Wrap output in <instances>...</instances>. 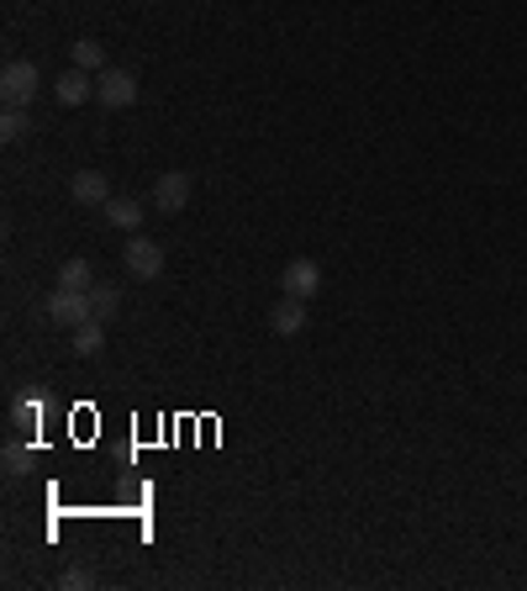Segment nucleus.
I'll use <instances>...</instances> for the list:
<instances>
[{
    "mask_svg": "<svg viewBox=\"0 0 527 591\" xmlns=\"http://www.w3.org/2000/svg\"><path fill=\"white\" fill-rule=\"evenodd\" d=\"M37 85H43V74H37V63H27V59L0 69V101H5V106H32Z\"/></svg>",
    "mask_w": 527,
    "mask_h": 591,
    "instance_id": "nucleus-1",
    "label": "nucleus"
},
{
    "mask_svg": "<svg viewBox=\"0 0 527 591\" xmlns=\"http://www.w3.org/2000/svg\"><path fill=\"white\" fill-rule=\"evenodd\" d=\"M95 101H101L106 112L132 106V101H138V74H132V69H101V74H95Z\"/></svg>",
    "mask_w": 527,
    "mask_h": 591,
    "instance_id": "nucleus-2",
    "label": "nucleus"
},
{
    "mask_svg": "<svg viewBox=\"0 0 527 591\" xmlns=\"http://www.w3.org/2000/svg\"><path fill=\"white\" fill-rule=\"evenodd\" d=\"M121 265H127V275H138V280H159V275H164V248H159L153 237L132 233L127 248H121Z\"/></svg>",
    "mask_w": 527,
    "mask_h": 591,
    "instance_id": "nucleus-3",
    "label": "nucleus"
},
{
    "mask_svg": "<svg viewBox=\"0 0 527 591\" xmlns=\"http://www.w3.org/2000/svg\"><path fill=\"white\" fill-rule=\"evenodd\" d=\"M43 317L54 327H80V323H90V291H54L48 301H43Z\"/></svg>",
    "mask_w": 527,
    "mask_h": 591,
    "instance_id": "nucleus-4",
    "label": "nucleus"
},
{
    "mask_svg": "<svg viewBox=\"0 0 527 591\" xmlns=\"http://www.w3.org/2000/svg\"><path fill=\"white\" fill-rule=\"evenodd\" d=\"M323 291V265L317 259H291L280 269V296H295V301H312Z\"/></svg>",
    "mask_w": 527,
    "mask_h": 591,
    "instance_id": "nucleus-5",
    "label": "nucleus"
},
{
    "mask_svg": "<svg viewBox=\"0 0 527 591\" xmlns=\"http://www.w3.org/2000/svg\"><path fill=\"white\" fill-rule=\"evenodd\" d=\"M185 201H190V175H185V170L159 175V185H153V207H159V217H175V211H185Z\"/></svg>",
    "mask_w": 527,
    "mask_h": 591,
    "instance_id": "nucleus-6",
    "label": "nucleus"
},
{
    "mask_svg": "<svg viewBox=\"0 0 527 591\" xmlns=\"http://www.w3.org/2000/svg\"><path fill=\"white\" fill-rule=\"evenodd\" d=\"M69 196H74L80 207H106V201H112V190H106V175H101V170H80V175L69 179Z\"/></svg>",
    "mask_w": 527,
    "mask_h": 591,
    "instance_id": "nucleus-7",
    "label": "nucleus"
},
{
    "mask_svg": "<svg viewBox=\"0 0 527 591\" xmlns=\"http://www.w3.org/2000/svg\"><path fill=\"white\" fill-rule=\"evenodd\" d=\"M54 95H59V106H80L95 95V80H90V69H63L59 80H54Z\"/></svg>",
    "mask_w": 527,
    "mask_h": 591,
    "instance_id": "nucleus-8",
    "label": "nucleus"
},
{
    "mask_svg": "<svg viewBox=\"0 0 527 591\" xmlns=\"http://www.w3.org/2000/svg\"><path fill=\"white\" fill-rule=\"evenodd\" d=\"M269 327H274L280 338H295V333L306 327V301H295V296H280V301H274V312H269Z\"/></svg>",
    "mask_w": 527,
    "mask_h": 591,
    "instance_id": "nucleus-9",
    "label": "nucleus"
},
{
    "mask_svg": "<svg viewBox=\"0 0 527 591\" xmlns=\"http://www.w3.org/2000/svg\"><path fill=\"white\" fill-rule=\"evenodd\" d=\"M106 222H112V228H121V233H138V228H143V201H132V196H112V201H106Z\"/></svg>",
    "mask_w": 527,
    "mask_h": 591,
    "instance_id": "nucleus-10",
    "label": "nucleus"
},
{
    "mask_svg": "<svg viewBox=\"0 0 527 591\" xmlns=\"http://www.w3.org/2000/svg\"><path fill=\"white\" fill-rule=\"evenodd\" d=\"M0 460H5V475H11V480H22V475H32V443L22 439V433H11L5 449H0Z\"/></svg>",
    "mask_w": 527,
    "mask_h": 591,
    "instance_id": "nucleus-11",
    "label": "nucleus"
},
{
    "mask_svg": "<svg viewBox=\"0 0 527 591\" xmlns=\"http://www.w3.org/2000/svg\"><path fill=\"white\" fill-rule=\"evenodd\" d=\"M69 333H74L69 344H74V355H80V359H90V355H101V349H106V323H95V317L80 323V327H69Z\"/></svg>",
    "mask_w": 527,
    "mask_h": 591,
    "instance_id": "nucleus-12",
    "label": "nucleus"
},
{
    "mask_svg": "<svg viewBox=\"0 0 527 591\" xmlns=\"http://www.w3.org/2000/svg\"><path fill=\"white\" fill-rule=\"evenodd\" d=\"M37 422H43V402L37 396H11V428L16 433H37Z\"/></svg>",
    "mask_w": 527,
    "mask_h": 591,
    "instance_id": "nucleus-13",
    "label": "nucleus"
},
{
    "mask_svg": "<svg viewBox=\"0 0 527 591\" xmlns=\"http://www.w3.org/2000/svg\"><path fill=\"white\" fill-rule=\"evenodd\" d=\"M117 312H121L117 286H90V317H95V323H112Z\"/></svg>",
    "mask_w": 527,
    "mask_h": 591,
    "instance_id": "nucleus-14",
    "label": "nucleus"
},
{
    "mask_svg": "<svg viewBox=\"0 0 527 591\" xmlns=\"http://www.w3.org/2000/svg\"><path fill=\"white\" fill-rule=\"evenodd\" d=\"M27 132H32V112H27V106H5V117H0V138H5V143H22Z\"/></svg>",
    "mask_w": 527,
    "mask_h": 591,
    "instance_id": "nucleus-15",
    "label": "nucleus"
},
{
    "mask_svg": "<svg viewBox=\"0 0 527 591\" xmlns=\"http://www.w3.org/2000/svg\"><path fill=\"white\" fill-rule=\"evenodd\" d=\"M59 286H63V291H90V286H95V275H90L85 259H63V265H59Z\"/></svg>",
    "mask_w": 527,
    "mask_h": 591,
    "instance_id": "nucleus-16",
    "label": "nucleus"
},
{
    "mask_svg": "<svg viewBox=\"0 0 527 591\" xmlns=\"http://www.w3.org/2000/svg\"><path fill=\"white\" fill-rule=\"evenodd\" d=\"M74 69H90V74H101V69H106V48H101L95 37H80V43H74Z\"/></svg>",
    "mask_w": 527,
    "mask_h": 591,
    "instance_id": "nucleus-17",
    "label": "nucleus"
},
{
    "mask_svg": "<svg viewBox=\"0 0 527 591\" xmlns=\"http://www.w3.org/2000/svg\"><path fill=\"white\" fill-rule=\"evenodd\" d=\"M59 587H63V591H90V587H95V576H90L85 565H74V570H63Z\"/></svg>",
    "mask_w": 527,
    "mask_h": 591,
    "instance_id": "nucleus-18",
    "label": "nucleus"
}]
</instances>
